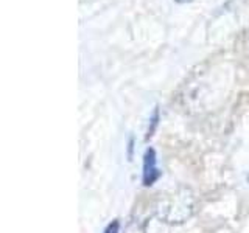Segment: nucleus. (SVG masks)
<instances>
[{
	"mask_svg": "<svg viewBox=\"0 0 249 233\" xmlns=\"http://www.w3.org/2000/svg\"><path fill=\"white\" fill-rule=\"evenodd\" d=\"M160 176L158 165H156V152L154 150H146L145 160H143V182L145 185H153L156 179Z\"/></svg>",
	"mask_w": 249,
	"mask_h": 233,
	"instance_id": "obj_2",
	"label": "nucleus"
},
{
	"mask_svg": "<svg viewBox=\"0 0 249 233\" xmlns=\"http://www.w3.org/2000/svg\"><path fill=\"white\" fill-rule=\"evenodd\" d=\"M105 233H119V222L114 221L112 224H109L105 230Z\"/></svg>",
	"mask_w": 249,
	"mask_h": 233,
	"instance_id": "obj_3",
	"label": "nucleus"
},
{
	"mask_svg": "<svg viewBox=\"0 0 249 233\" xmlns=\"http://www.w3.org/2000/svg\"><path fill=\"white\" fill-rule=\"evenodd\" d=\"M193 194L189 188H181L175 191L173 194H170L168 198L162 199L158 215L160 219L171 222V224H179L184 222L185 219H189L193 213Z\"/></svg>",
	"mask_w": 249,
	"mask_h": 233,
	"instance_id": "obj_1",
	"label": "nucleus"
},
{
	"mask_svg": "<svg viewBox=\"0 0 249 233\" xmlns=\"http://www.w3.org/2000/svg\"><path fill=\"white\" fill-rule=\"evenodd\" d=\"M178 3H184V2H192V0H175Z\"/></svg>",
	"mask_w": 249,
	"mask_h": 233,
	"instance_id": "obj_4",
	"label": "nucleus"
}]
</instances>
